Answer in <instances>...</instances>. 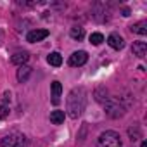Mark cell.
Here are the masks:
<instances>
[{
    "instance_id": "6da1fadb",
    "label": "cell",
    "mask_w": 147,
    "mask_h": 147,
    "mask_svg": "<svg viewBox=\"0 0 147 147\" xmlns=\"http://www.w3.org/2000/svg\"><path fill=\"white\" fill-rule=\"evenodd\" d=\"M66 106H67V114L71 118H78L83 113L85 106H87V94H85V90L82 87L80 88H73L69 92V95H67V104Z\"/></svg>"
},
{
    "instance_id": "7a4b0ae2",
    "label": "cell",
    "mask_w": 147,
    "mask_h": 147,
    "mask_svg": "<svg viewBox=\"0 0 147 147\" xmlns=\"http://www.w3.org/2000/svg\"><path fill=\"white\" fill-rule=\"evenodd\" d=\"M97 147H121V138L116 131L107 130V131L100 133V137L97 140Z\"/></svg>"
},
{
    "instance_id": "3957f363",
    "label": "cell",
    "mask_w": 147,
    "mask_h": 147,
    "mask_svg": "<svg viewBox=\"0 0 147 147\" xmlns=\"http://www.w3.org/2000/svg\"><path fill=\"white\" fill-rule=\"evenodd\" d=\"M2 147H28V140L23 133H9L0 142Z\"/></svg>"
},
{
    "instance_id": "277c9868",
    "label": "cell",
    "mask_w": 147,
    "mask_h": 147,
    "mask_svg": "<svg viewBox=\"0 0 147 147\" xmlns=\"http://www.w3.org/2000/svg\"><path fill=\"white\" fill-rule=\"evenodd\" d=\"M104 109H106V114L111 116V118H119V116L125 114V107H123L116 99H106Z\"/></svg>"
},
{
    "instance_id": "5b68a950",
    "label": "cell",
    "mask_w": 147,
    "mask_h": 147,
    "mask_svg": "<svg viewBox=\"0 0 147 147\" xmlns=\"http://www.w3.org/2000/svg\"><path fill=\"white\" fill-rule=\"evenodd\" d=\"M88 61V54L85 50H78V52H73L69 55V66L76 67V66H83Z\"/></svg>"
},
{
    "instance_id": "8992f818",
    "label": "cell",
    "mask_w": 147,
    "mask_h": 147,
    "mask_svg": "<svg viewBox=\"0 0 147 147\" xmlns=\"http://www.w3.org/2000/svg\"><path fill=\"white\" fill-rule=\"evenodd\" d=\"M47 36H49V30H33V31H30L26 35V40L30 43H36V42H40V40H43Z\"/></svg>"
},
{
    "instance_id": "52a82bcc",
    "label": "cell",
    "mask_w": 147,
    "mask_h": 147,
    "mask_svg": "<svg viewBox=\"0 0 147 147\" xmlns=\"http://www.w3.org/2000/svg\"><path fill=\"white\" fill-rule=\"evenodd\" d=\"M107 43H109V47L114 49V50H119V49L125 47V40H123L118 33H111V35L107 36Z\"/></svg>"
},
{
    "instance_id": "ba28073f",
    "label": "cell",
    "mask_w": 147,
    "mask_h": 147,
    "mask_svg": "<svg viewBox=\"0 0 147 147\" xmlns=\"http://www.w3.org/2000/svg\"><path fill=\"white\" fill-rule=\"evenodd\" d=\"M131 52H133V55H137V57H145V54H147V43L145 42H133V45H131Z\"/></svg>"
},
{
    "instance_id": "9c48e42d",
    "label": "cell",
    "mask_w": 147,
    "mask_h": 147,
    "mask_svg": "<svg viewBox=\"0 0 147 147\" xmlns=\"http://www.w3.org/2000/svg\"><path fill=\"white\" fill-rule=\"evenodd\" d=\"M50 88H52V95H50V97H52V104H54V106H57V104L61 102V94H62V87H61V83H59V82H54Z\"/></svg>"
},
{
    "instance_id": "30bf717a",
    "label": "cell",
    "mask_w": 147,
    "mask_h": 147,
    "mask_svg": "<svg viewBox=\"0 0 147 147\" xmlns=\"http://www.w3.org/2000/svg\"><path fill=\"white\" fill-rule=\"evenodd\" d=\"M31 73H33V69L30 67V66H19V69H18V80L21 82V83H24L30 76H31Z\"/></svg>"
},
{
    "instance_id": "8fae6325",
    "label": "cell",
    "mask_w": 147,
    "mask_h": 147,
    "mask_svg": "<svg viewBox=\"0 0 147 147\" xmlns=\"http://www.w3.org/2000/svg\"><path fill=\"white\" fill-rule=\"evenodd\" d=\"M28 59H30V55H28V52H18V54H14V55L11 57V61H12V64H16V66H24Z\"/></svg>"
},
{
    "instance_id": "7c38bea8",
    "label": "cell",
    "mask_w": 147,
    "mask_h": 147,
    "mask_svg": "<svg viewBox=\"0 0 147 147\" xmlns=\"http://www.w3.org/2000/svg\"><path fill=\"white\" fill-rule=\"evenodd\" d=\"M133 33H138V35H147V21H140V23H135L131 28H130Z\"/></svg>"
},
{
    "instance_id": "4fadbf2b",
    "label": "cell",
    "mask_w": 147,
    "mask_h": 147,
    "mask_svg": "<svg viewBox=\"0 0 147 147\" xmlns=\"http://www.w3.org/2000/svg\"><path fill=\"white\" fill-rule=\"evenodd\" d=\"M47 61H49V64H50V66H55V67H59V66L62 64V55H61L59 52H52V54L47 57Z\"/></svg>"
},
{
    "instance_id": "5bb4252c",
    "label": "cell",
    "mask_w": 147,
    "mask_h": 147,
    "mask_svg": "<svg viewBox=\"0 0 147 147\" xmlns=\"http://www.w3.org/2000/svg\"><path fill=\"white\" fill-rule=\"evenodd\" d=\"M69 35H71V38H75V40H83V36H85V30L80 28V26H75V28H71Z\"/></svg>"
},
{
    "instance_id": "9a60e30c",
    "label": "cell",
    "mask_w": 147,
    "mask_h": 147,
    "mask_svg": "<svg viewBox=\"0 0 147 147\" xmlns=\"http://www.w3.org/2000/svg\"><path fill=\"white\" fill-rule=\"evenodd\" d=\"M50 121L54 125H61L64 121V111H52L50 113Z\"/></svg>"
},
{
    "instance_id": "2e32d148",
    "label": "cell",
    "mask_w": 147,
    "mask_h": 147,
    "mask_svg": "<svg viewBox=\"0 0 147 147\" xmlns=\"http://www.w3.org/2000/svg\"><path fill=\"white\" fill-rule=\"evenodd\" d=\"M90 42H92L94 45H100V43L104 42L102 33H92V35H90Z\"/></svg>"
},
{
    "instance_id": "e0dca14e",
    "label": "cell",
    "mask_w": 147,
    "mask_h": 147,
    "mask_svg": "<svg viewBox=\"0 0 147 147\" xmlns=\"http://www.w3.org/2000/svg\"><path fill=\"white\" fill-rule=\"evenodd\" d=\"M9 116V107L5 104H0V119H5Z\"/></svg>"
},
{
    "instance_id": "ac0fdd59",
    "label": "cell",
    "mask_w": 147,
    "mask_h": 147,
    "mask_svg": "<svg viewBox=\"0 0 147 147\" xmlns=\"http://www.w3.org/2000/svg\"><path fill=\"white\" fill-rule=\"evenodd\" d=\"M123 16H130V11L128 9H123Z\"/></svg>"
},
{
    "instance_id": "d6986e66",
    "label": "cell",
    "mask_w": 147,
    "mask_h": 147,
    "mask_svg": "<svg viewBox=\"0 0 147 147\" xmlns=\"http://www.w3.org/2000/svg\"><path fill=\"white\" fill-rule=\"evenodd\" d=\"M140 147H147V142H145V140H144V142H142V145H140Z\"/></svg>"
}]
</instances>
